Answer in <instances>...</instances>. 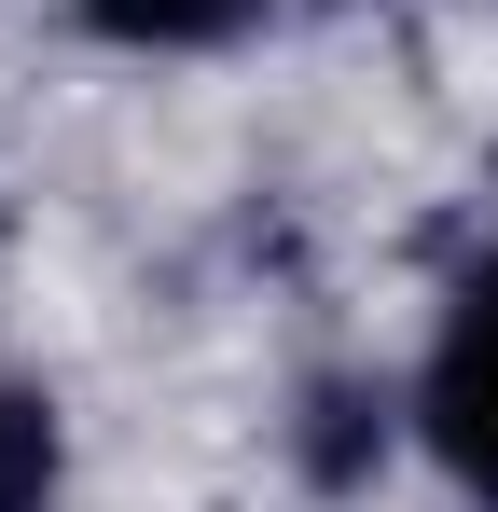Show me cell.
<instances>
[{"instance_id": "1", "label": "cell", "mask_w": 498, "mask_h": 512, "mask_svg": "<svg viewBox=\"0 0 498 512\" xmlns=\"http://www.w3.org/2000/svg\"><path fill=\"white\" fill-rule=\"evenodd\" d=\"M415 443L443 457V485L471 512H498V250L443 291V319H429V360H415Z\"/></svg>"}, {"instance_id": "2", "label": "cell", "mask_w": 498, "mask_h": 512, "mask_svg": "<svg viewBox=\"0 0 498 512\" xmlns=\"http://www.w3.org/2000/svg\"><path fill=\"white\" fill-rule=\"evenodd\" d=\"M402 429H415V402L388 388V374H319V388H305V416H291V457H305V485L346 499V485H374V471H388V443H402Z\"/></svg>"}, {"instance_id": "3", "label": "cell", "mask_w": 498, "mask_h": 512, "mask_svg": "<svg viewBox=\"0 0 498 512\" xmlns=\"http://www.w3.org/2000/svg\"><path fill=\"white\" fill-rule=\"evenodd\" d=\"M263 0H70L83 42H111V56H208V42H236Z\"/></svg>"}, {"instance_id": "4", "label": "cell", "mask_w": 498, "mask_h": 512, "mask_svg": "<svg viewBox=\"0 0 498 512\" xmlns=\"http://www.w3.org/2000/svg\"><path fill=\"white\" fill-rule=\"evenodd\" d=\"M0 512H56V402L0 388Z\"/></svg>"}]
</instances>
